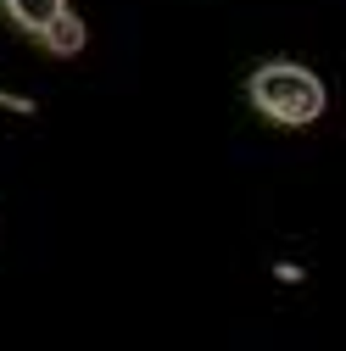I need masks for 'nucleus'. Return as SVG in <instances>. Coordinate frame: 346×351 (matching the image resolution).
I'll use <instances>...</instances> for the list:
<instances>
[{
	"instance_id": "7ed1b4c3",
	"label": "nucleus",
	"mask_w": 346,
	"mask_h": 351,
	"mask_svg": "<svg viewBox=\"0 0 346 351\" xmlns=\"http://www.w3.org/2000/svg\"><path fill=\"white\" fill-rule=\"evenodd\" d=\"M39 39H45V45H51L56 56H78V51H84V39H90V34H84V23H78L73 12H62V17H56V23L45 28V34H39Z\"/></svg>"
},
{
	"instance_id": "f257e3e1",
	"label": "nucleus",
	"mask_w": 346,
	"mask_h": 351,
	"mask_svg": "<svg viewBox=\"0 0 346 351\" xmlns=\"http://www.w3.org/2000/svg\"><path fill=\"white\" fill-rule=\"evenodd\" d=\"M246 95H251V106L263 112L268 123H285V128H301V123L324 117V84L308 67H296V62L257 67L251 84H246Z\"/></svg>"
},
{
	"instance_id": "f03ea898",
	"label": "nucleus",
	"mask_w": 346,
	"mask_h": 351,
	"mask_svg": "<svg viewBox=\"0 0 346 351\" xmlns=\"http://www.w3.org/2000/svg\"><path fill=\"white\" fill-rule=\"evenodd\" d=\"M6 12H12V23H17V28L45 34V28L67 12V0H6Z\"/></svg>"
}]
</instances>
